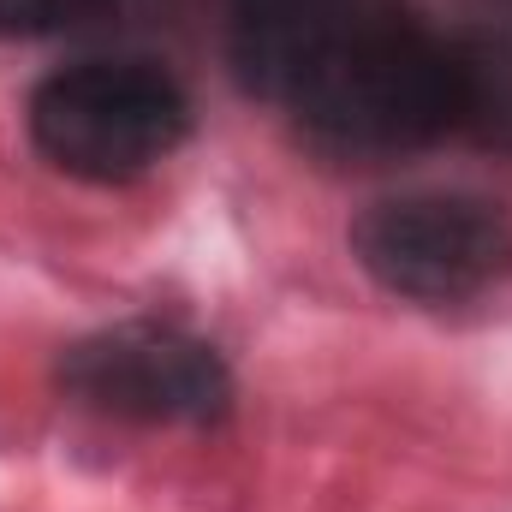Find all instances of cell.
Listing matches in <instances>:
<instances>
[{"mask_svg":"<svg viewBox=\"0 0 512 512\" xmlns=\"http://www.w3.org/2000/svg\"><path fill=\"white\" fill-rule=\"evenodd\" d=\"M286 114L328 149L352 155L423 149L459 120L453 42L411 24L393 0H364V12L298 78Z\"/></svg>","mask_w":512,"mask_h":512,"instance_id":"6da1fadb","label":"cell"},{"mask_svg":"<svg viewBox=\"0 0 512 512\" xmlns=\"http://www.w3.org/2000/svg\"><path fill=\"white\" fill-rule=\"evenodd\" d=\"M30 137L60 173L126 185L191 137V102L155 60H78L36 84Z\"/></svg>","mask_w":512,"mask_h":512,"instance_id":"7a4b0ae2","label":"cell"},{"mask_svg":"<svg viewBox=\"0 0 512 512\" xmlns=\"http://www.w3.org/2000/svg\"><path fill=\"white\" fill-rule=\"evenodd\" d=\"M352 251L399 298L465 304L512 274V221L489 197L405 191L352 221Z\"/></svg>","mask_w":512,"mask_h":512,"instance_id":"3957f363","label":"cell"},{"mask_svg":"<svg viewBox=\"0 0 512 512\" xmlns=\"http://www.w3.org/2000/svg\"><path fill=\"white\" fill-rule=\"evenodd\" d=\"M60 376L84 405L126 423H215L233 405L221 352L167 322H120L78 340Z\"/></svg>","mask_w":512,"mask_h":512,"instance_id":"277c9868","label":"cell"},{"mask_svg":"<svg viewBox=\"0 0 512 512\" xmlns=\"http://www.w3.org/2000/svg\"><path fill=\"white\" fill-rule=\"evenodd\" d=\"M364 12V0H233V66L239 84L262 102H280L298 90V78L322 60V48Z\"/></svg>","mask_w":512,"mask_h":512,"instance_id":"5b68a950","label":"cell"},{"mask_svg":"<svg viewBox=\"0 0 512 512\" xmlns=\"http://www.w3.org/2000/svg\"><path fill=\"white\" fill-rule=\"evenodd\" d=\"M453 84H459L453 131L477 137L483 149L512 155V36H459Z\"/></svg>","mask_w":512,"mask_h":512,"instance_id":"8992f818","label":"cell"},{"mask_svg":"<svg viewBox=\"0 0 512 512\" xmlns=\"http://www.w3.org/2000/svg\"><path fill=\"white\" fill-rule=\"evenodd\" d=\"M84 12L90 0H0V36H54Z\"/></svg>","mask_w":512,"mask_h":512,"instance_id":"52a82bcc","label":"cell"}]
</instances>
